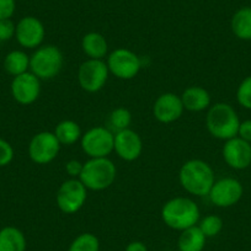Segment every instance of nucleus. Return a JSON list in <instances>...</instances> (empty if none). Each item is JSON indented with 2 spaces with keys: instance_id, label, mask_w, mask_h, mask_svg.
<instances>
[{
  "instance_id": "nucleus-1",
  "label": "nucleus",
  "mask_w": 251,
  "mask_h": 251,
  "mask_svg": "<svg viewBox=\"0 0 251 251\" xmlns=\"http://www.w3.org/2000/svg\"><path fill=\"white\" fill-rule=\"evenodd\" d=\"M214 181V170L207 161L201 159L187 160L178 171V182L181 187L192 196H208Z\"/></svg>"
},
{
  "instance_id": "nucleus-2",
  "label": "nucleus",
  "mask_w": 251,
  "mask_h": 251,
  "mask_svg": "<svg viewBox=\"0 0 251 251\" xmlns=\"http://www.w3.org/2000/svg\"><path fill=\"white\" fill-rule=\"evenodd\" d=\"M164 224L173 230L182 231L199 224L201 212L194 200L174 197L165 202L160 212Z\"/></svg>"
},
{
  "instance_id": "nucleus-3",
  "label": "nucleus",
  "mask_w": 251,
  "mask_h": 251,
  "mask_svg": "<svg viewBox=\"0 0 251 251\" xmlns=\"http://www.w3.org/2000/svg\"><path fill=\"white\" fill-rule=\"evenodd\" d=\"M240 122L235 108L226 102H217L207 110V131L219 141L226 142L238 136Z\"/></svg>"
},
{
  "instance_id": "nucleus-4",
  "label": "nucleus",
  "mask_w": 251,
  "mask_h": 251,
  "mask_svg": "<svg viewBox=\"0 0 251 251\" xmlns=\"http://www.w3.org/2000/svg\"><path fill=\"white\" fill-rule=\"evenodd\" d=\"M117 177V168L108 158H89L83 164L79 180L88 190L103 191L113 185Z\"/></svg>"
},
{
  "instance_id": "nucleus-5",
  "label": "nucleus",
  "mask_w": 251,
  "mask_h": 251,
  "mask_svg": "<svg viewBox=\"0 0 251 251\" xmlns=\"http://www.w3.org/2000/svg\"><path fill=\"white\" fill-rule=\"evenodd\" d=\"M64 55L54 45H42L30 55V72L40 80H50L62 72Z\"/></svg>"
},
{
  "instance_id": "nucleus-6",
  "label": "nucleus",
  "mask_w": 251,
  "mask_h": 251,
  "mask_svg": "<svg viewBox=\"0 0 251 251\" xmlns=\"http://www.w3.org/2000/svg\"><path fill=\"white\" fill-rule=\"evenodd\" d=\"M88 200V188L79 178L63 181L55 195V203L64 214H74L80 211Z\"/></svg>"
},
{
  "instance_id": "nucleus-7",
  "label": "nucleus",
  "mask_w": 251,
  "mask_h": 251,
  "mask_svg": "<svg viewBox=\"0 0 251 251\" xmlns=\"http://www.w3.org/2000/svg\"><path fill=\"white\" fill-rule=\"evenodd\" d=\"M106 64L108 72L121 80L134 79L142 68V59L137 53L128 48H116L107 55Z\"/></svg>"
},
{
  "instance_id": "nucleus-8",
  "label": "nucleus",
  "mask_w": 251,
  "mask_h": 251,
  "mask_svg": "<svg viewBox=\"0 0 251 251\" xmlns=\"http://www.w3.org/2000/svg\"><path fill=\"white\" fill-rule=\"evenodd\" d=\"M115 134L106 126H96L83 133L80 146L89 158H108L113 151Z\"/></svg>"
},
{
  "instance_id": "nucleus-9",
  "label": "nucleus",
  "mask_w": 251,
  "mask_h": 251,
  "mask_svg": "<svg viewBox=\"0 0 251 251\" xmlns=\"http://www.w3.org/2000/svg\"><path fill=\"white\" fill-rule=\"evenodd\" d=\"M108 67L103 59H86L78 69V83L86 93H98L108 80Z\"/></svg>"
},
{
  "instance_id": "nucleus-10",
  "label": "nucleus",
  "mask_w": 251,
  "mask_h": 251,
  "mask_svg": "<svg viewBox=\"0 0 251 251\" xmlns=\"http://www.w3.org/2000/svg\"><path fill=\"white\" fill-rule=\"evenodd\" d=\"M60 143L53 132H38L31 138L27 153L31 160L37 165H47L58 156Z\"/></svg>"
},
{
  "instance_id": "nucleus-11",
  "label": "nucleus",
  "mask_w": 251,
  "mask_h": 251,
  "mask_svg": "<svg viewBox=\"0 0 251 251\" xmlns=\"http://www.w3.org/2000/svg\"><path fill=\"white\" fill-rule=\"evenodd\" d=\"M243 183L235 177H222L214 181L208 194L212 204L219 208L233 207L243 199Z\"/></svg>"
},
{
  "instance_id": "nucleus-12",
  "label": "nucleus",
  "mask_w": 251,
  "mask_h": 251,
  "mask_svg": "<svg viewBox=\"0 0 251 251\" xmlns=\"http://www.w3.org/2000/svg\"><path fill=\"white\" fill-rule=\"evenodd\" d=\"M46 28L42 21L35 16H25L16 24L15 38L25 50H37L45 41Z\"/></svg>"
},
{
  "instance_id": "nucleus-13",
  "label": "nucleus",
  "mask_w": 251,
  "mask_h": 251,
  "mask_svg": "<svg viewBox=\"0 0 251 251\" xmlns=\"http://www.w3.org/2000/svg\"><path fill=\"white\" fill-rule=\"evenodd\" d=\"M10 90L16 102L23 106L32 105L41 95V80L28 71L21 75L14 76Z\"/></svg>"
},
{
  "instance_id": "nucleus-14",
  "label": "nucleus",
  "mask_w": 251,
  "mask_h": 251,
  "mask_svg": "<svg viewBox=\"0 0 251 251\" xmlns=\"http://www.w3.org/2000/svg\"><path fill=\"white\" fill-rule=\"evenodd\" d=\"M222 155L229 168L245 170L251 165V144L236 136L226 141Z\"/></svg>"
},
{
  "instance_id": "nucleus-15",
  "label": "nucleus",
  "mask_w": 251,
  "mask_h": 251,
  "mask_svg": "<svg viewBox=\"0 0 251 251\" xmlns=\"http://www.w3.org/2000/svg\"><path fill=\"white\" fill-rule=\"evenodd\" d=\"M113 151L125 161H134L142 155L143 141L136 131L131 128L115 133Z\"/></svg>"
},
{
  "instance_id": "nucleus-16",
  "label": "nucleus",
  "mask_w": 251,
  "mask_h": 251,
  "mask_svg": "<svg viewBox=\"0 0 251 251\" xmlns=\"http://www.w3.org/2000/svg\"><path fill=\"white\" fill-rule=\"evenodd\" d=\"M183 108L181 96L174 93H164L155 100L153 105V116L158 122L168 125L176 122L182 116Z\"/></svg>"
},
{
  "instance_id": "nucleus-17",
  "label": "nucleus",
  "mask_w": 251,
  "mask_h": 251,
  "mask_svg": "<svg viewBox=\"0 0 251 251\" xmlns=\"http://www.w3.org/2000/svg\"><path fill=\"white\" fill-rule=\"evenodd\" d=\"M180 96L183 108L190 112H202L211 107V95L202 86H188Z\"/></svg>"
},
{
  "instance_id": "nucleus-18",
  "label": "nucleus",
  "mask_w": 251,
  "mask_h": 251,
  "mask_svg": "<svg viewBox=\"0 0 251 251\" xmlns=\"http://www.w3.org/2000/svg\"><path fill=\"white\" fill-rule=\"evenodd\" d=\"M81 50L88 59H103L108 55V42L99 32H89L81 38Z\"/></svg>"
},
{
  "instance_id": "nucleus-19",
  "label": "nucleus",
  "mask_w": 251,
  "mask_h": 251,
  "mask_svg": "<svg viewBox=\"0 0 251 251\" xmlns=\"http://www.w3.org/2000/svg\"><path fill=\"white\" fill-rule=\"evenodd\" d=\"M27 240L23 230L6 226L0 229V251H26Z\"/></svg>"
},
{
  "instance_id": "nucleus-20",
  "label": "nucleus",
  "mask_w": 251,
  "mask_h": 251,
  "mask_svg": "<svg viewBox=\"0 0 251 251\" xmlns=\"http://www.w3.org/2000/svg\"><path fill=\"white\" fill-rule=\"evenodd\" d=\"M207 238L199 226L180 231L177 240L178 251H203Z\"/></svg>"
},
{
  "instance_id": "nucleus-21",
  "label": "nucleus",
  "mask_w": 251,
  "mask_h": 251,
  "mask_svg": "<svg viewBox=\"0 0 251 251\" xmlns=\"http://www.w3.org/2000/svg\"><path fill=\"white\" fill-rule=\"evenodd\" d=\"M230 28L239 40L251 41V6H244L234 13Z\"/></svg>"
},
{
  "instance_id": "nucleus-22",
  "label": "nucleus",
  "mask_w": 251,
  "mask_h": 251,
  "mask_svg": "<svg viewBox=\"0 0 251 251\" xmlns=\"http://www.w3.org/2000/svg\"><path fill=\"white\" fill-rule=\"evenodd\" d=\"M4 69L9 75L18 76L30 71V55L21 50H10L4 58Z\"/></svg>"
},
{
  "instance_id": "nucleus-23",
  "label": "nucleus",
  "mask_w": 251,
  "mask_h": 251,
  "mask_svg": "<svg viewBox=\"0 0 251 251\" xmlns=\"http://www.w3.org/2000/svg\"><path fill=\"white\" fill-rule=\"evenodd\" d=\"M53 133L57 137L60 146H73L76 142L80 141L81 136H83L80 126L75 121L72 120L60 121L55 126Z\"/></svg>"
},
{
  "instance_id": "nucleus-24",
  "label": "nucleus",
  "mask_w": 251,
  "mask_h": 251,
  "mask_svg": "<svg viewBox=\"0 0 251 251\" xmlns=\"http://www.w3.org/2000/svg\"><path fill=\"white\" fill-rule=\"evenodd\" d=\"M132 123V113L128 108L117 107L108 115L106 121V127L112 132L113 134L123 129L129 128Z\"/></svg>"
},
{
  "instance_id": "nucleus-25",
  "label": "nucleus",
  "mask_w": 251,
  "mask_h": 251,
  "mask_svg": "<svg viewBox=\"0 0 251 251\" xmlns=\"http://www.w3.org/2000/svg\"><path fill=\"white\" fill-rule=\"evenodd\" d=\"M68 251H100V240L93 233H81L72 241Z\"/></svg>"
},
{
  "instance_id": "nucleus-26",
  "label": "nucleus",
  "mask_w": 251,
  "mask_h": 251,
  "mask_svg": "<svg viewBox=\"0 0 251 251\" xmlns=\"http://www.w3.org/2000/svg\"><path fill=\"white\" fill-rule=\"evenodd\" d=\"M199 228L201 229L202 233L206 235V238H214L222 231L224 226L223 219L216 214H208L204 218L200 219Z\"/></svg>"
},
{
  "instance_id": "nucleus-27",
  "label": "nucleus",
  "mask_w": 251,
  "mask_h": 251,
  "mask_svg": "<svg viewBox=\"0 0 251 251\" xmlns=\"http://www.w3.org/2000/svg\"><path fill=\"white\" fill-rule=\"evenodd\" d=\"M236 101L241 107L251 110V75L246 76L236 89Z\"/></svg>"
},
{
  "instance_id": "nucleus-28",
  "label": "nucleus",
  "mask_w": 251,
  "mask_h": 251,
  "mask_svg": "<svg viewBox=\"0 0 251 251\" xmlns=\"http://www.w3.org/2000/svg\"><path fill=\"white\" fill-rule=\"evenodd\" d=\"M14 156H15V151H14L13 146L0 137V168L8 166L14 160Z\"/></svg>"
},
{
  "instance_id": "nucleus-29",
  "label": "nucleus",
  "mask_w": 251,
  "mask_h": 251,
  "mask_svg": "<svg viewBox=\"0 0 251 251\" xmlns=\"http://www.w3.org/2000/svg\"><path fill=\"white\" fill-rule=\"evenodd\" d=\"M16 24L13 23L11 19L0 20V42H6L15 37Z\"/></svg>"
},
{
  "instance_id": "nucleus-30",
  "label": "nucleus",
  "mask_w": 251,
  "mask_h": 251,
  "mask_svg": "<svg viewBox=\"0 0 251 251\" xmlns=\"http://www.w3.org/2000/svg\"><path fill=\"white\" fill-rule=\"evenodd\" d=\"M15 0H0V20L11 19L14 14H15Z\"/></svg>"
},
{
  "instance_id": "nucleus-31",
  "label": "nucleus",
  "mask_w": 251,
  "mask_h": 251,
  "mask_svg": "<svg viewBox=\"0 0 251 251\" xmlns=\"http://www.w3.org/2000/svg\"><path fill=\"white\" fill-rule=\"evenodd\" d=\"M83 164L81 161L76 160V159H72V160L67 161L66 164V171L71 177L79 178L81 170H83Z\"/></svg>"
},
{
  "instance_id": "nucleus-32",
  "label": "nucleus",
  "mask_w": 251,
  "mask_h": 251,
  "mask_svg": "<svg viewBox=\"0 0 251 251\" xmlns=\"http://www.w3.org/2000/svg\"><path fill=\"white\" fill-rule=\"evenodd\" d=\"M238 137L251 144V120H245L240 122L238 131Z\"/></svg>"
},
{
  "instance_id": "nucleus-33",
  "label": "nucleus",
  "mask_w": 251,
  "mask_h": 251,
  "mask_svg": "<svg viewBox=\"0 0 251 251\" xmlns=\"http://www.w3.org/2000/svg\"><path fill=\"white\" fill-rule=\"evenodd\" d=\"M125 251H148V248H147V245L143 241L134 240L126 246Z\"/></svg>"
}]
</instances>
